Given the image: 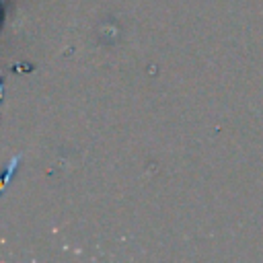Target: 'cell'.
<instances>
[{"instance_id": "1", "label": "cell", "mask_w": 263, "mask_h": 263, "mask_svg": "<svg viewBox=\"0 0 263 263\" xmlns=\"http://www.w3.org/2000/svg\"><path fill=\"white\" fill-rule=\"evenodd\" d=\"M18 160H21V156H14L10 162H8V166L4 168V173L0 175V191L4 189V185L10 181V177H12V173L16 171V166H18Z\"/></svg>"}]
</instances>
